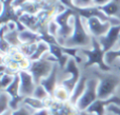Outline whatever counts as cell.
<instances>
[{
	"instance_id": "8992f818",
	"label": "cell",
	"mask_w": 120,
	"mask_h": 115,
	"mask_svg": "<svg viewBox=\"0 0 120 115\" xmlns=\"http://www.w3.org/2000/svg\"><path fill=\"white\" fill-rule=\"evenodd\" d=\"M90 72H91V70H90ZM98 86H99V79H98L97 76H95L91 72V76L87 80L86 89H85L83 95L80 97V99L76 105L77 109L79 111L87 110L90 106L98 99Z\"/></svg>"
},
{
	"instance_id": "4316f807",
	"label": "cell",
	"mask_w": 120,
	"mask_h": 115,
	"mask_svg": "<svg viewBox=\"0 0 120 115\" xmlns=\"http://www.w3.org/2000/svg\"><path fill=\"white\" fill-rule=\"evenodd\" d=\"M58 31H59V25L57 24V22L54 20V19H53V20H51V22L49 23V27H48V33L51 34L52 36L57 37Z\"/></svg>"
},
{
	"instance_id": "ffe728a7",
	"label": "cell",
	"mask_w": 120,
	"mask_h": 115,
	"mask_svg": "<svg viewBox=\"0 0 120 115\" xmlns=\"http://www.w3.org/2000/svg\"><path fill=\"white\" fill-rule=\"evenodd\" d=\"M33 96L35 97V98H38L40 99V100H43V101H46L50 97H52L50 95V93L48 92V90H46L45 88H44L42 84H37V87H36L35 91H34V94Z\"/></svg>"
},
{
	"instance_id": "4fadbf2b",
	"label": "cell",
	"mask_w": 120,
	"mask_h": 115,
	"mask_svg": "<svg viewBox=\"0 0 120 115\" xmlns=\"http://www.w3.org/2000/svg\"><path fill=\"white\" fill-rule=\"evenodd\" d=\"M50 53L56 58L57 63L59 65V67L61 68V69H64L68 61V59H70V56L63 52L62 46H60L59 43L50 44Z\"/></svg>"
},
{
	"instance_id": "f1b7e54d",
	"label": "cell",
	"mask_w": 120,
	"mask_h": 115,
	"mask_svg": "<svg viewBox=\"0 0 120 115\" xmlns=\"http://www.w3.org/2000/svg\"><path fill=\"white\" fill-rule=\"evenodd\" d=\"M108 111H111L116 115H120V106L117 105H111L110 107H108Z\"/></svg>"
},
{
	"instance_id": "5bb4252c",
	"label": "cell",
	"mask_w": 120,
	"mask_h": 115,
	"mask_svg": "<svg viewBox=\"0 0 120 115\" xmlns=\"http://www.w3.org/2000/svg\"><path fill=\"white\" fill-rule=\"evenodd\" d=\"M109 17H113L120 20V0H111L105 5L98 6Z\"/></svg>"
},
{
	"instance_id": "d4e9b609",
	"label": "cell",
	"mask_w": 120,
	"mask_h": 115,
	"mask_svg": "<svg viewBox=\"0 0 120 115\" xmlns=\"http://www.w3.org/2000/svg\"><path fill=\"white\" fill-rule=\"evenodd\" d=\"M75 8H85L94 5V0H74Z\"/></svg>"
},
{
	"instance_id": "e0dca14e",
	"label": "cell",
	"mask_w": 120,
	"mask_h": 115,
	"mask_svg": "<svg viewBox=\"0 0 120 115\" xmlns=\"http://www.w3.org/2000/svg\"><path fill=\"white\" fill-rule=\"evenodd\" d=\"M53 98L57 101H61V103H68L70 101L71 98V93L64 88L63 86L59 84L56 88V90L54 91V94H53Z\"/></svg>"
},
{
	"instance_id": "ba28073f",
	"label": "cell",
	"mask_w": 120,
	"mask_h": 115,
	"mask_svg": "<svg viewBox=\"0 0 120 115\" xmlns=\"http://www.w3.org/2000/svg\"><path fill=\"white\" fill-rule=\"evenodd\" d=\"M46 107L50 109L52 115H77L79 110L76 106L72 105L70 101L68 103H61V101L55 100L53 97H50L45 101Z\"/></svg>"
},
{
	"instance_id": "9c48e42d",
	"label": "cell",
	"mask_w": 120,
	"mask_h": 115,
	"mask_svg": "<svg viewBox=\"0 0 120 115\" xmlns=\"http://www.w3.org/2000/svg\"><path fill=\"white\" fill-rule=\"evenodd\" d=\"M85 23H86V27L89 30L90 34L93 37L97 38V39L106 35L113 25L111 22H104V21H102L101 19L97 18V17H92V18L86 19Z\"/></svg>"
},
{
	"instance_id": "d6986e66",
	"label": "cell",
	"mask_w": 120,
	"mask_h": 115,
	"mask_svg": "<svg viewBox=\"0 0 120 115\" xmlns=\"http://www.w3.org/2000/svg\"><path fill=\"white\" fill-rule=\"evenodd\" d=\"M23 103L26 104V105H29L30 107L33 108V109L36 110V111H37V110H41V109H43V108H48L46 107L45 101L40 100V99H38V98H35L34 96L24 97Z\"/></svg>"
},
{
	"instance_id": "277c9868",
	"label": "cell",
	"mask_w": 120,
	"mask_h": 115,
	"mask_svg": "<svg viewBox=\"0 0 120 115\" xmlns=\"http://www.w3.org/2000/svg\"><path fill=\"white\" fill-rule=\"evenodd\" d=\"M75 15H76V12L74 10L65 8L64 11L56 14V16L54 17V20L59 25V31L56 38L60 46H63L74 32Z\"/></svg>"
},
{
	"instance_id": "836d02e7",
	"label": "cell",
	"mask_w": 120,
	"mask_h": 115,
	"mask_svg": "<svg viewBox=\"0 0 120 115\" xmlns=\"http://www.w3.org/2000/svg\"><path fill=\"white\" fill-rule=\"evenodd\" d=\"M77 115H94V114H92V113H90L89 111H79V113L77 114Z\"/></svg>"
},
{
	"instance_id": "7c38bea8",
	"label": "cell",
	"mask_w": 120,
	"mask_h": 115,
	"mask_svg": "<svg viewBox=\"0 0 120 115\" xmlns=\"http://www.w3.org/2000/svg\"><path fill=\"white\" fill-rule=\"evenodd\" d=\"M60 71H61V69H60L59 65L56 63L52 73L46 78H44L43 80H41V82H40V84H42L48 90V92L50 93V95L52 97H53V94H54V91L60 84Z\"/></svg>"
},
{
	"instance_id": "cb8c5ba5",
	"label": "cell",
	"mask_w": 120,
	"mask_h": 115,
	"mask_svg": "<svg viewBox=\"0 0 120 115\" xmlns=\"http://www.w3.org/2000/svg\"><path fill=\"white\" fill-rule=\"evenodd\" d=\"M35 112H36V110H34L29 105L23 103L17 110H14L13 115H33Z\"/></svg>"
},
{
	"instance_id": "9a60e30c",
	"label": "cell",
	"mask_w": 120,
	"mask_h": 115,
	"mask_svg": "<svg viewBox=\"0 0 120 115\" xmlns=\"http://www.w3.org/2000/svg\"><path fill=\"white\" fill-rule=\"evenodd\" d=\"M19 38H20L21 42L24 44H32V43H38L39 41H41V34L33 32L31 30H23L19 34Z\"/></svg>"
},
{
	"instance_id": "83f0119b",
	"label": "cell",
	"mask_w": 120,
	"mask_h": 115,
	"mask_svg": "<svg viewBox=\"0 0 120 115\" xmlns=\"http://www.w3.org/2000/svg\"><path fill=\"white\" fill-rule=\"evenodd\" d=\"M58 1H59L63 6H65L66 8H72V10H75L74 0H58Z\"/></svg>"
},
{
	"instance_id": "484cf974",
	"label": "cell",
	"mask_w": 120,
	"mask_h": 115,
	"mask_svg": "<svg viewBox=\"0 0 120 115\" xmlns=\"http://www.w3.org/2000/svg\"><path fill=\"white\" fill-rule=\"evenodd\" d=\"M23 100H24V97H22L21 95H19V96H17V97H12V100H11V104H10V108L13 110H17L23 104Z\"/></svg>"
},
{
	"instance_id": "2e32d148",
	"label": "cell",
	"mask_w": 120,
	"mask_h": 115,
	"mask_svg": "<svg viewBox=\"0 0 120 115\" xmlns=\"http://www.w3.org/2000/svg\"><path fill=\"white\" fill-rule=\"evenodd\" d=\"M50 52V44L48 43V42L45 41H39L37 44V49H36L35 53H34L33 55H32L31 57H30V59H31L32 61H35V60H38V59L42 58V57L44 56V55L46 54V53Z\"/></svg>"
},
{
	"instance_id": "f546056e",
	"label": "cell",
	"mask_w": 120,
	"mask_h": 115,
	"mask_svg": "<svg viewBox=\"0 0 120 115\" xmlns=\"http://www.w3.org/2000/svg\"><path fill=\"white\" fill-rule=\"evenodd\" d=\"M33 115H52V114H51V111L49 108H43L41 110H37Z\"/></svg>"
},
{
	"instance_id": "7402d4cb",
	"label": "cell",
	"mask_w": 120,
	"mask_h": 115,
	"mask_svg": "<svg viewBox=\"0 0 120 115\" xmlns=\"http://www.w3.org/2000/svg\"><path fill=\"white\" fill-rule=\"evenodd\" d=\"M12 100V96L5 91H0V113L10 109V104Z\"/></svg>"
},
{
	"instance_id": "44dd1931",
	"label": "cell",
	"mask_w": 120,
	"mask_h": 115,
	"mask_svg": "<svg viewBox=\"0 0 120 115\" xmlns=\"http://www.w3.org/2000/svg\"><path fill=\"white\" fill-rule=\"evenodd\" d=\"M115 61H118L120 63V48L105 53V62L110 67H113Z\"/></svg>"
},
{
	"instance_id": "6da1fadb",
	"label": "cell",
	"mask_w": 120,
	"mask_h": 115,
	"mask_svg": "<svg viewBox=\"0 0 120 115\" xmlns=\"http://www.w3.org/2000/svg\"><path fill=\"white\" fill-rule=\"evenodd\" d=\"M91 72L99 79L98 98L106 99L120 91V70L113 65L111 71H102L97 65L89 68Z\"/></svg>"
},
{
	"instance_id": "7a4b0ae2",
	"label": "cell",
	"mask_w": 120,
	"mask_h": 115,
	"mask_svg": "<svg viewBox=\"0 0 120 115\" xmlns=\"http://www.w3.org/2000/svg\"><path fill=\"white\" fill-rule=\"evenodd\" d=\"M63 46L77 49H91L93 46V36L90 34L86 23L76 13L75 15V27L72 36L65 41Z\"/></svg>"
},
{
	"instance_id": "d590c367",
	"label": "cell",
	"mask_w": 120,
	"mask_h": 115,
	"mask_svg": "<svg viewBox=\"0 0 120 115\" xmlns=\"http://www.w3.org/2000/svg\"><path fill=\"white\" fill-rule=\"evenodd\" d=\"M105 115H116L115 113H113V112H111V111H108L106 112V114Z\"/></svg>"
},
{
	"instance_id": "e575fe53",
	"label": "cell",
	"mask_w": 120,
	"mask_h": 115,
	"mask_svg": "<svg viewBox=\"0 0 120 115\" xmlns=\"http://www.w3.org/2000/svg\"><path fill=\"white\" fill-rule=\"evenodd\" d=\"M116 65V67H117V68H118V69L120 70V63L118 62V61H115V62H114V65Z\"/></svg>"
},
{
	"instance_id": "30bf717a",
	"label": "cell",
	"mask_w": 120,
	"mask_h": 115,
	"mask_svg": "<svg viewBox=\"0 0 120 115\" xmlns=\"http://www.w3.org/2000/svg\"><path fill=\"white\" fill-rule=\"evenodd\" d=\"M20 95L22 97L33 96L37 84L34 79L33 75L29 71H20Z\"/></svg>"
},
{
	"instance_id": "ac0fdd59",
	"label": "cell",
	"mask_w": 120,
	"mask_h": 115,
	"mask_svg": "<svg viewBox=\"0 0 120 115\" xmlns=\"http://www.w3.org/2000/svg\"><path fill=\"white\" fill-rule=\"evenodd\" d=\"M3 91L8 93L12 97H17L20 95V76H19V73H17L16 75H15L14 81Z\"/></svg>"
},
{
	"instance_id": "5b68a950",
	"label": "cell",
	"mask_w": 120,
	"mask_h": 115,
	"mask_svg": "<svg viewBox=\"0 0 120 115\" xmlns=\"http://www.w3.org/2000/svg\"><path fill=\"white\" fill-rule=\"evenodd\" d=\"M56 63H57L56 58L49 52L42 58L35 61H32V65L29 69V72L33 75L36 84H39L41 82V80H43L44 78H46L52 73Z\"/></svg>"
},
{
	"instance_id": "1f68e13d",
	"label": "cell",
	"mask_w": 120,
	"mask_h": 115,
	"mask_svg": "<svg viewBox=\"0 0 120 115\" xmlns=\"http://www.w3.org/2000/svg\"><path fill=\"white\" fill-rule=\"evenodd\" d=\"M111 0H94V5L95 6H102L109 3Z\"/></svg>"
},
{
	"instance_id": "4dcf8cb0",
	"label": "cell",
	"mask_w": 120,
	"mask_h": 115,
	"mask_svg": "<svg viewBox=\"0 0 120 115\" xmlns=\"http://www.w3.org/2000/svg\"><path fill=\"white\" fill-rule=\"evenodd\" d=\"M27 1H29V0H14V1H13V6H14L16 10H18V8H20L21 6Z\"/></svg>"
},
{
	"instance_id": "603a6c76",
	"label": "cell",
	"mask_w": 120,
	"mask_h": 115,
	"mask_svg": "<svg viewBox=\"0 0 120 115\" xmlns=\"http://www.w3.org/2000/svg\"><path fill=\"white\" fill-rule=\"evenodd\" d=\"M15 75L16 74L12 73H2L1 75V80H0V89L1 90H5L15 79Z\"/></svg>"
},
{
	"instance_id": "d6a6232c",
	"label": "cell",
	"mask_w": 120,
	"mask_h": 115,
	"mask_svg": "<svg viewBox=\"0 0 120 115\" xmlns=\"http://www.w3.org/2000/svg\"><path fill=\"white\" fill-rule=\"evenodd\" d=\"M13 112H14V110L10 108V109H8V110H5V111L1 112L0 115H13Z\"/></svg>"
},
{
	"instance_id": "3957f363",
	"label": "cell",
	"mask_w": 120,
	"mask_h": 115,
	"mask_svg": "<svg viewBox=\"0 0 120 115\" xmlns=\"http://www.w3.org/2000/svg\"><path fill=\"white\" fill-rule=\"evenodd\" d=\"M79 53L85 58V61L81 69H89L97 65L102 71H111L113 67H110L105 62V52L103 51L99 40L93 37V46L91 49H79Z\"/></svg>"
},
{
	"instance_id": "52a82bcc",
	"label": "cell",
	"mask_w": 120,
	"mask_h": 115,
	"mask_svg": "<svg viewBox=\"0 0 120 115\" xmlns=\"http://www.w3.org/2000/svg\"><path fill=\"white\" fill-rule=\"evenodd\" d=\"M98 40L105 53L118 49L120 43V24L112 25L108 34L98 38Z\"/></svg>"
},
{
	"instance_id": "8fae6325",
	"label": "cell",
	"mask_w": 120,
	"mask_h": 115,
	"mask_svg": "<svg viewBox=\"0 0 120 115\" xmlns=\"http://www.w3.org/2000/svg\"><path fill=\"white\" fill-rule=\"evenodd\" d=\"M90 76H91V72L89 69H83L82 70V74L81 77L79 79V81L77 82L75 89L73 90L72 94H71V98H70V103L72 105L76 106L78 100L80 99V97L83 95L85 89H86V84H87V80H89Z\"/></svg>"
}]
</instances>
